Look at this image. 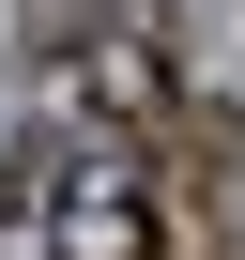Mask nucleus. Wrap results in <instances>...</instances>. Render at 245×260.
<instances>
[{
  "label": "nucleus",
  "mask_w": 245,
  "mask_h": 260,
  "mask_svg": "<svg viewBox=\"0 0 245 260\" xmlns=\"http://www.w3.org/2000/svg\"><path fill=\"white\" fill-rule=\"evenodd\" d=\"M31 31H46V46H77V31H92V0H31Z\"/></svg>",
  "instance_id": "nucleus-2"
},
{
  "label": "nucleus",
  "mask_w": 245,
  "mask_h": 260,
  "mask_svg": "<svg viewBox=\"0 0 245 260\" xmlns=\"http://www.w3.org/2000/svg\"><path fill=\"white\" fill-rule=\"evenodd\" d=\"M46 260H154V184H138V153L62 169V199H46Z\"/></svg>",
  "instance_id": "nucleus-1"
}]
</instances>
